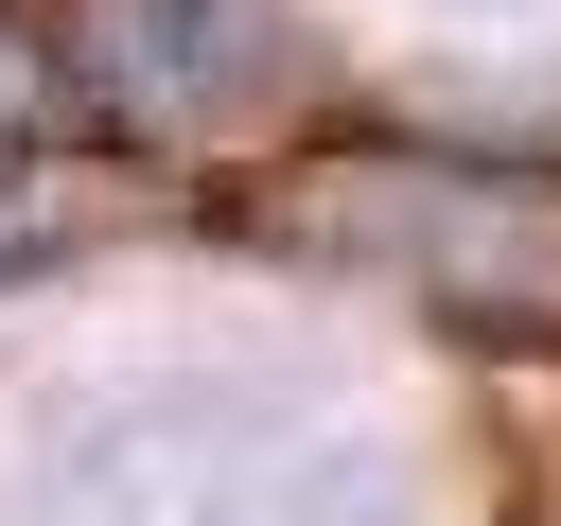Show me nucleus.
<instances>
[{
    "label": "nucleus",
    "mask_w": 561,
    "mask_h": 526,
    "mask_svg": "<svg viewBox=\"0 0 561 526\" xmlns=\"http://www.w3.org/2000/svg\"><path fill=\"white\" fill-rule=\"evenodd\" d=\"M35 123H53V53L0 18V140H35Z\"/></svg>",
    "instance_id": "nucleus-1"
}]
</instances>
